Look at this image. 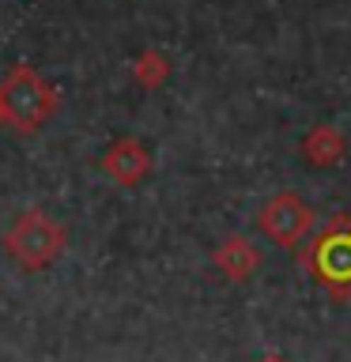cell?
Masks as SVG:
<instances>
[{
  "mask_svg": "<svg viewBox=\"0 0 351 362\" xmlns=\"http://www.w3.org/2000/svg\"><path fill=\"white\" fill-rule=\"evenodd\" d=\"M0 113L23 132L38 129L53 113V87L27 64L11 68V76L0 87Z\"/></svg>",
  "mask_w": 351,
  "mask_h": 362,
  "instance_id": "cell-1",
  "label": "cell"
},
{
  "mask_svg": "<svg viewBox=\"0 0 351 362\" xmlns=\"http://www.w3.org/2000/svg\"><path fill=\"white\" fill-rule=\"evenodd\" d=\"M144 166H147V158L140 151V144H132V140L113 144L110 155H106V170H110L113 177H121V181H136Z\"/></svg>",
  "mask_w": 351,
  "mask_h": 362,
  "instance_id": "cell-3",
  "label": "cell"
},
{
  "mask_svg": "<svg viewBox=\"0 0 351 362\" xmlns=\"http://www.w3.org/2000/svg\"><path fill=\"white\" fill-rule=\"evenodd\" d=\"M61 230L45 219V215L38 211H30V215H23V219L11 226V234H8V253H16L27 268H42V264H50V260L61 253Z\"/></svg>",
  "mask_w": 351,
  "mask_h": 362,
  "instance_id": "cell-2",
  "label": "cell"
}]
</instances>
